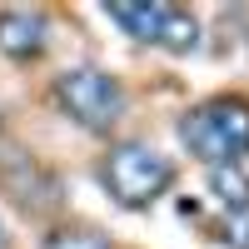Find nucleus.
<instances>
[{"mask_svg":"<svg viewBox=\"0 0 249 249\" xmlns=\"http://www.w3.org/2000/svg\"><path fill=\"white\" fill-rule=\"evenodd\" d=\"M45 45H50V20L40 10H25V5L0 10V55H10V60H40Z\"/></svg>","mask_w":249,"mask_h":249,"instance_id":"4","label":"nucleus"},{"mask_svg":"<svg viewBox=\"0 0 249 249\" xmlns=\"http://www.w3.org/2000/svg\"><path fill=\"white\" fill-rule=\"evenodd\" d=\"M20 170H25V179L0 175V184L10 190V199L20 204V210H25V214H50V210H60V184H55V175L40 170L30 155H20Z\"/></svg>","mask_w":249,"mask_h":249,"instance_id":"5","label":"nucleus"},{"mask_svg":"<svg viewBox=\"0 0 249 249\" xmlns=\"http://www.w3.org/2000/svg\"><path fill=\"white\" fill-rule=\"evenodd\" d=\"M100 184L110 190L120 210H150L175 184V160L144 140H124V144H110V155L100 160Z\"/></svg>","mask_w":249,"mask_h":249,"instance_id":"2","label":"nucleus"},{"mask_svg":"<svg viewBox=\"0 0 249 249\" xmlns=\"http://www.w3.org/2000/svg\"><path fill=\"white\" fill-rule=\"evenodd\" d=\"M179 144L210 170H230L249 155V100L214 95L179 120Z\"/></svg>","mask_w":249,"mask_h":249,"instance_id":"1","label":"nucleus"},{"mask_svg":"<svg viewBox=\"0 0 249 249\" xmlns=\"http://www.w3.org/2000/svg\"><path fill=\"white\" fill-rule=\"evenodd\" d=\"M170 10H175V5H164V0H140V5H105V15L115 20V25H120L124 35L144 40V45H160V40H164Z\"/></svg>","mask_w":249,"mask_h":249,"instance_id":"6","label":"nucleus"},{"mask_svg":"<svg viewBox=\"0 0 249 249\" xmlns=\"http://www.w3.org/2000/svg\"><path fill=\"white\" fill-rule=\"evenodd\" d=\"M40 249H110V244L100 239L95 230H55V234H45Z\"/></svg>","mask_w":249,"mask_h":249,"instance_id":"9","label":"nucleus"},{"mask_svg":"<svg viewBox=\"0 0 249 249\" xmlns=\"http://www.w3.org/2000/svg\"><path fill=\"white\" fill-rule=\"evenodd\" d=\"M204 230H210V239H219L224 249H249V219L244 214H219V219L204 224Z\"/></svg>","mask_w":249,"mask_h":249,"instance_id":"8","label":"nucleus"},{"mask_svg":"<svg viewBox=\"0 0 249 249\" xmlns=\"http://www.w3.org/2000/svg\"><path fill=\"white\" fill-rule=\"evenodd\" d=\"M55 105L65 110L80 130H95V135H105L120 124L124 115V85L110 75V70H100V65H75L65 75H55Z\"/></svg>","mask_w":249,"mask_h":249,"instance_id":"3","label":"nucleus"},{"mask_svg":"<svg viewBox=\"0 0 249 249\" xmlns=\"http://www.w3.org/2000/svg\"><path fill=\"white\" fill-rule=\"evenodd\" d=\"M0 249H5V230H0Z\"/></svg>","mask_w":249,"mask_h":249,"instance_id":"10","label":"nucleus"},{"mask_svg":"<svg viewBox=\"0 0 249 249\" xmlns=\"http://www.w3.org/2000/svg\"><path fill=\"white\" fill-rule=\"evenodd\" d=\"M210 195L219 204V214H244L249 219V175L239 170V164H230V170H210Z\"/></svg>","mask_w":249,"mask_h":249,"instance_id":"7","label":"nucleus"}]
</instances>
